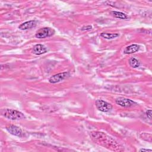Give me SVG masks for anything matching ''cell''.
Returning a JSON list of instances; mask_svg holds the SVG:
<instances>
[{"label": "cell", "instance_id": "obj_1", "mask_svg": "<svg viewBox=\"0 0 152 152\" xmlns=\"http://www.w3.org/2000/svg\"><path fill=\"white\" fill-rule=\"evenodd\" d=\"M2 115L6 118L11 120H17L25 118L24 114L17 110L6 109L3 110Z\"/></svg>", "mask_w": 152, "mask_h": 152}, {"label": "cell", "instance_id": "obj_2", "mask_svg": "<svg viewBox=\"0 0 152 152\" xmlns=\"http://www.w3.org/2000/svg\"><path fill=\"white\" fill-rule=\"evenodd\" d=\"M55 32L54 29L50 27H43L40 28L36 31L35 37L38 39H45L53 35Z\"/></svg>", "mask_w": 152, "mask_h": 152}, {"label": "cell", "instance_id": "obj_3", "mask_svg": "<svg viewBox=\"0 0 152 152\" xmlns=\"http://www.w3.org/2000/svg\"><path fill=\"white\" fill-rule=\"evenodd\" d=\"M96 106L97 109L103 112H107L112 109V105L103 100L97 99L96 100Z\"/></svg>", "mask_w": 152, "mask_h": 152}, {"label": "cell", "instance_id": "obj_4", "mask_svg": "<svg viewBox=\"0 0 152 152\" xmlns=\"http://www.w3.org/2000/svg\"><path fill=\"white\" fill-rule=\"evenodd\" d=\"M69 75V74L68 72H63L61 73H58L57 74H55L52 76H51L49 78V82L52 84L57 83L59 82H61L66 78Z\"/></svg>", "mask_w": 152, "mask_h": 152}, {"label": "cell", "instance_id": "obj_5", "mask_svg": "<svg viewBox=\"0 0 152 152\" xmlns=\"http://www.w3.org/2000/svg\"><path fill=\"white\" fill-rule=\"evenodd\" d=\"M115 102L117 104L124 107H129L137 104L134 101L125 97H118L115 100Z\"/></svg>", "mask_w": 152, "mask_h": 152}, {"label": "cell", "instance_id": "obj_6", "mask_svg": "<svg viewBox=\"0 0 152 152\" xmlns=\"http://www.w3.org/2000/svg\"><path fill=\"white\" fill-rule=\"evenodd\" d=\"M6 129L8 132H10L11 134L21 138L24 136V133L21 129L20 128L18 127L17 126L14 125H11L6 127Z\"/></svg>", "mask_w": 152, "mask_h": 152}, {"label": "cell", "instance_id": "obj_7", "mask_svg": "<svg viewBox=\"0 0 152 152\" xmlns=\"http://www.w3.org/2000/svg\"><path fill=\"white\" fill-rule=\"evenodd\" d=\"M36 26V20H30L21 24L18 26V28L21 30H28L33 27H34Z\"/></svg>", "mask_w": 152, "mask_h": 152}, {"label": "cell", "instance_id": "obj_8", "mask_svg": "<svg viewBox=\"0 0 152 152\" xmlns=\"http://www.w3.org/2000/svg\"><path fill=\"white\" fill-rule=\"evenodd\" d=\"M33 52L34 54H36L37 55H40L46 53L47 52V49L43 45L37 44L33 46Z\"/></svg>", "mask_w": 152, "mask_h": 152}, {"label": "cell", "instance_id": "obj_9", "mask_svg": "<svg viewBox=\"0 0 152 152\" xmlns=\"http://www.w3.org/2000/svg\"><path fill=\"white\" fill-rule=\"evenodd\" d=\"M140 49V46L137 45V44H132L129 46H126L124 50V53L125 54H131V53H134L136 52H137Z\"/></svg>", "mask_w": 152, "mask_h": 152}, {"label": "cell", "instance_id": "obj_10", "mask_svg": "<svg viewBox=\"0 0 152 152\" xmlns=\"http://www.w3.org/2000/svg\"><path fill=\"white\" fill-rule=\"evenodd\" d=\"M111 14L118 18H120V19H127L128 18V16L126 14H125L124 12H119V11H112L111 12Z\"/></svg>", "mask_w": 152, "mask_h": 152}, {"label": "cell", "instance_id": "obj_11", "mask_svg": "<svg viewBox=\"0 0 152 152\" xmlns=\"http://www.w3.org/2000/svg\"><path fill=\"white\" fill-rule=\"evenodd\" d=\"M100 36L106 39H113L116 38L119 36L118 33H102Z\"/></svg>", "mask_w": 152, "mask_h": 152}, {"label": "cell", "instance_id": "obj_12", "mask_svg": "<svg viewBox=\"0 0 152 152\" xmlns=\"http://www.w3.org/2000/svg\"><path fill=\"white\" fill-rule=\"evenodd\" d=\"M129 65L132 67V68H138V66H140V62H139V61L138 59H137L135 58H131L129 59Z\"/></svg>", "mask_w": 152, "mask_h": 152}, {"label": "cell", "instance_id": "obj_13", "mask_svg": "<svg viewBox=\"0 0 152 152\" xmlns=\"http://www.w3.org/2000/svg\"><path fill=\"white\" fill-rule=\"evenodd\" d=\"M92 28V26H84L81 28V30H90Z\"/></svg>", "mask_w": 152, "mask_h": 152}, {"label": "cell", "instance_id": "obj_14", "mask_svg": "<svg viewBox=\"0 0 152 152\" xmlns=\"http://www.w3.org/2000/svg\"><path fill=\"white\" fill-rule=\"evenodd\" d=\"M146 115L147 116V118H148V119H151V110L149 109L146 112Z\"/></svg>", "mask_w": 152, "mask_h": 152}, {"label": "cell", "instance_id": "obj_15", "mask_svg": "<svg viewBox=\"0 0 152 152\" xmlns=\"http://www.w3.org/2000/svg\"><path fill=\"white\" fill-rule=\"evenodd\" d=\"M139 151H152L151 150H150V149H146V148H141Z\"/></svg>", "mask_w": 152, "mask_h": 152}]
</instances>
